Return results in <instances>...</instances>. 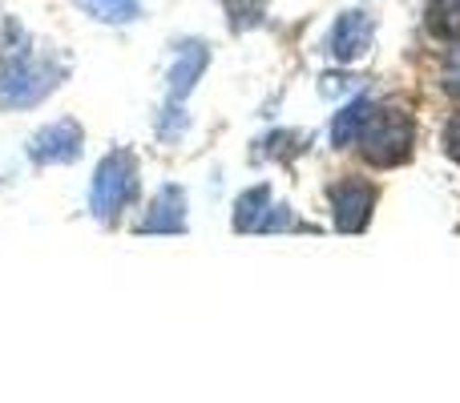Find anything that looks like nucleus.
<instances>
[{"label":"nucleus","instance_id":"f257e3e1","mask_svg":"<svg viewBox=\"0 0 460 403\" xmlns=\"http://www.w3.org/2000/svg\"><path fill=\"white\" fill-rule=\"evenodd\" d=\"M137 158L129 150H110L102 162H97L93 178H89V214H93L102 226H113V222L126 214V206L137 198Z\"/></svg>","mask_w":460,"mask_h":403},{"label":"nucleus","instance_id":"f03ea898","mask_svg":"<svg viewBox=\"0 0 460 403\" xmlns=\"http://www.w3.org/2000/svg\"><path fill=\"white\" fill-rule=\"evenodd\" d=\"M356 145H359V153H364V162H372V166H380V170L408 162L412 158V145H416L412 113L400 110V105H376V113L367 118Z\"/></svg>","mask_w":460,"mask_h":403},{"label":"nucleus","instance_id":"7ed1b4c3","mask_svg":"<svg viewBox=\"0 0 460 403\" xmlns=\"http://www.w3.org/2000/svg\"><path fill=\"white\" fill-rule=\"evenodd\" d=\"M65 81V65L45 57H8L0 61V110H32Z\"/></svg>","mask_w":460,"mask_h":403},{"label":"nucleus","instance_id":"20e7f679","mask_svg":"<svg viewBox=\"0 0 460 403\" xmlns=\"http://www.w3.org/2000/svg\"><path fill=\"white\" fill-rule=\"evenodd\" d=\"M24 153L32 166H73L85 153V129L77 118H57L29 137Z\"/></svg>","mask_w":460,"mask_h":403},{"label":"nucleus","instance_id":"39448f33","mask_svg":"<svg viewBox=\"0 0 460 403\" xmlns=\"http://www.w3.org/2000/svg\"><path fill=\"white\" fill-rule=\"evenodd\" d=\"M376 45V16H367L364 8H348L335 16L332 32H327V57L340 65H356L372 53Z\"/></svg>","mask_w":460,"mask_h":403},{"label":"nucleus","instance_id":"423d86ee","mask_svg":"<svg viewBox=\"0 0 460 403\" xmlns=\"http://www.w3.org/2000/svg\"><path fill=\"white\" fill-rule=\"evenodd\" d=\"M332 198V222L340 234H364L376 210V186L359 182V178H343L327 190Z\"/></svg>","mask_w":460,"mask_h":403},{"label":"nucleus","instance_id":"0eeeda50","mask_svg":"<svg viewBox=\"0 0 460 403\" xmlns=\"http://www.w3.org/2000/svg\"><path fill=\"white\" fill-rule=\"evenodd\" d=\"M190 230V202L186 190L174 182L158 186L150 206H146L142 222H137V234H186Z\"/></svg>","mask_w":460,"mask_h":403},{"label":"nucleus","instance_id":"6e6552de","mask_svg":"<svg viewBox=\"0 0 460 403\" xmlns=\"http://www.w3.org/2000/svg\"><path fill=\"white\" fill-rule=\"evenodd\" d=\"M207 69H210V45L199 37H186L182 45L174 48V61H170V73H166L170 101H186V97L199 89Z\"/></svg>","mask_w":460,"mask_h":403},{"label":"nucleus","instance_id":"1a4fd4ad","mask_svg":"<svg viewBox=\"0 0 460 403\" xmlns=\"http://www.w3.org/2000/svg\"><path fill=\"white\" fill-rule=\"evenodd\" d=\"M376 97L372 93H356L351 101H343L340 105V113L332 118V129H327V137H332V145L335 150H348V145H356V137L364 134V126H367V118L376 113Z\"/></svg>","mask_w":460,"mask_h":403},{"label":"nucleus","instance_id":"9d476101","mask_svg":"<svg viewBox=\"0 0 460 403\" xmlns=\"http://www.w3.org/2000/svg\"><path fill=\"white\" fill-rule=\"evenodd\" d=\"M270 202H275V198H270V186H267V182L246 186V190L234 198V210H230V226H234L238 234H254Z\"/></svg>","mask_w":460,"mask_h":403},{"label":"nucleus","instance_id":"9b49d317","mask_svg":"<svg viewBox=\"0 0 460 403\" xmlns=\"http://www.w3.org/2000/svg\"><path fill=\"white\" fill-rule=\"evenodd\" d=\"M97 24H134L142 16V0H73Z\"/></svg>","mask_w":460,"mask_h":403},{"label":"nucleus","instance_id":"f8f14e48","mask_svg":"<svg viewBox=\"0 0 460 403\" xmlns=\"http://www.w3.org/2000/svg\"><path fill=\"white\" fill-rule=\"evenodd\" d=\"M432 37L440 40H460V0H429V13H424Z\"/></svg>","mask_w":460,"mask_h":403},{"label":"nucleus","instance_id":"ddd939ff","mask_svg":"<svg viewBox=\"0 0 460 403\" xmlns=\"http://www.w3.org/2000/svg\"><path fill=\"white\" fill-rule=\"evenodd\" d=\"M262 150H259V158H275V162H291L295 153H303L307 150V137L303 134H295V129H275L270 137H262Z\"/></svg>","mask_w":460,"mask_h":403},{"label":"nucleus","instance_id":"4468645a","mask_svg":"<svg viewBox=\"0 0 460 403\" xmlns=\"http://www.w3.org/2000/svg\"><path fill=\"white\" fill-rule=\"evenodd\" d=\"M186 129H190V118H186L182 101H166V110L158 113V137L162 142H178Z\"/></svg>","mask_w":460,"mask_h":403},{"label":"nucleus","instance_id":"2eb2a0df","mask_svg":"<svg viewBox=\"0 0 460 403\" xmlns=\"http://www.w3.org/2000/svg\"><path fill=\"white\" fill-rule=\"evenodd\" d=\"M291 226H295V214H291V206H287V202H270L254 234H283V230H291Z\"/></svg>","mask_w":460,"mask_h":403},{"label":"nucleus","instance_id":"dca6fc26","mask_svg":"<svg viewBox=\"0 0 460 403\" xmlns=\"http://www.w3.org/2000/svg\"><path fill=\"white\" fill-rule=\"evenodd\" d=\"M359 89H364V81L351 77V73H323V77H319V93L323 97H351V93H359Z\"/></svg>","mask_w":460,"mask_h":403},{"label":"nucleus","instance_id":"f3484780","mask_svg":"<svg viewBox=\"0 0 460 403\" xmlns=\"http://www.w3.org/2000/svg\"><path fill=\"white\" fill-rule=\"evenodd\" d=\"M440 89H445L448 97H460V45L448 48L445 65H440Z\"/></svg>","mask_w":460,"mask_h":403},{"label":"nucleus","instance_id":"a211bd4d","mask_svg":"<svg viewBox=\"0 0 460 403\" xmlns=\"http://www.w3.org/2000/svg\"><path fill=\"white\" fill-rule=\"evenodd\" d=\"M445 153L453 162H460V113L445 126Z\"/></svg>","mask_w":460,"mask_h":403}]
</instances>
